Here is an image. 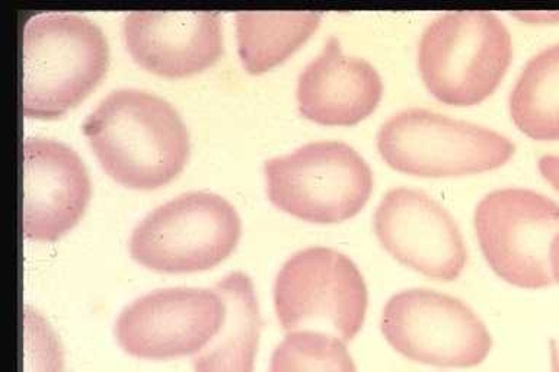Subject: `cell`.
<instances>
[{
	"label": "cell",
	"instance_id": "obj_1",
	"mask_svg": "<svg viewBox=\"0 0 559 372\" xmlns=\"http://www.w3.org/2000/svg\"><path fill=\"white\" fill-rule=\"evenodd\" d=\"M82 133L105 173L133 190L165 185L190 155V137L177 109L139 87L108 92L87 113Z\"/></svg>",
	"mask_w": 559,
	"mask_h": 372
},
{
	"label": "cell",
	"instance_id": "obj_2",
	"mask_svg": "<svg viewBox=\"0 0 559 372\" xmlns=\"http://www.w3.org/2000/svg\"><path fill=\"white\" fill-rule=\"evenodd\" d=\"M108 60L107 38L82 13H33L21 33V112L61 116L94 89Z\"/></svg>",
	"mask_w": 559,
	"mask_h": 372
},
{
	"label": "cell",
	"instance_id": "obj_3",
	"mask_svg": "<svg viewBox=\"0 0 559 372\" xmlns=\"http://www.w3.org/2000/svg\"><path fill=\"white\" fill-rule=\"evenodd\" d=\"M513 39L504 21L487 11L445 12L424 28L418 69L441 103L471 107L487 99L509 69Z\"/></svg>",
	"mask_w": 559,
	"mask_h": 372
},
{
	"label": "cell",
	"instance_id": "obj_4",
	"mask_svg": "<svg viewBox=\"0 0 559 372\" xmlns=\"http://www.w3.org/2000/svg\"><path fill=\"white\" fill-rule=\"evenodd\" d=\"M266 195L300 220L334 225L357 216L373 192V170L348 143L314 140L265 160Z\"/></svg>",
	"mask_w": 559,
	"mask_h": 372
},
{
	"label": "cell",
	"instance_id": "obj_5",
	"mask_svg": "<svg viewBox=\"0 0 559 372\" xmlns=\"http://www.w3.org/2000/svg\"><path fill=\"white\" fill-rule=\"evenodd\" d=\"M234 205L209 191H188L157 205L134 226L129 252L144 268L165 274L212 269L240 239Z\"/></svg>",
	"mask_w": 559,
	"mask_h": 372
},
{
	"label": "cell",
	"instance_id": "obj_6",
	"mask_svg": "<svg viewBox=\"0 0 559 372\" xmlns=\"http://www.w3.org/2000/svg\"><path fill=\"white\" fill-rule=\"evenodd\" d=\"M275 314L283 331H319L349 343L365 326L369 290L360 268L336 249L293 253L274 279Z\"/></svg>",
	"mask_w": 559,
	"mask_h": 372
},
{
	"label": "cell",
	"instance_id": "obj_7",
	"mask_svg": "<svg viewBox=\"0 0 559 372\" xmlns=\"http://www.w3.org/2000/svg\"><path fill=\"white\" fill-rule=\"evenodd\" d=\"M378 151L391 168L417 177H461L506 165L515 146L507 135L424 108H406L380 125Z\"/></svg>",
	"mask_w": 559,
	"mask_h": 372
},
{
	"label": "cell",
	"instance_id": "obj_8",
	"mask_svg": "<svg viewBox=\"0 0 559 372\" xmlns=\"http://www.w3.org/2000/svg\"><path fill=\"white\" fill-rule=\"evenodd\" d=\"M380 331L406 360L439 369H474L492 349V336L474 309L430 288L393 295L382 310Z\"/></svg>",
	"mask_w": 559,
	"mask_h": 372
},
{
	"label": "cell",
	"instance_id": "obj_9",
	"mask_svg": "<svg viewBox=\"0 0 559 372\" xmlns=\"http://www.w3.org/2000/svg\"><path fill=\"white\" fill-rule=\"evenodd\" d=\"M474 226L485 261L502 281L524 290L552 286L558 203L528 188H498L476 204Z\"/></svg>",
	"mask_w": 559,
	"mask_h": 372
},
{
	"label": "cell",
	"instance_id": "obj_10",
	"mask_svg": "<svg viewBox=\"0 0 559 372\" xmlns=\"http://www.w3.org/2000/svg\"><path fill=\"white\" fill-rule=\"evenodd\" d=\"M225 316V301L214 288H159L121 310L114 335L118 347L139 360H178L203 351Z\"/></svg>",
	"mask_w": 559,
	"mask_h": 372
},
{
	"label": "cell",
	"instance_id": "obj_11",
	"mask_svg": "<svg viewBox=\"0 0 559 372\" xmlns=\"http://www.w3.org/2000/svg\"><path fill=\"white\" fill-rule=\"evenodd\" d=\"M373 227L384 251L424 277L450 283L466 268L467 248L456 220L426 192L392 188L376 208Z\"/></svg>",
	"mask_w": 559,
	"mask_h": 372
},
{
	"label": "cell",
	"instance_id": "obj_12",
	"mask_svg": "<svg viewBox=\"0 0 559 372\" xmlns=\"http://www.w3.org/2000/svg\"><path fill=\"white\" fill-rule=\"evenodd\" d=\"M22 235L34 242H56L72 230L90 203L85 165L68 144L51 137L21 142Z\"/></svg>",
	"mask_w": 559,
	"mask_h": 372
},
{
	"label": "cell",
	"instance_id": "obj_13",
	"mask_svg": "<svg viewBox=\"0 0 559 372\" xmlns=\"http://www.w3.org/2000/svg\"><path fill=\"white\" fill-rule=\"evenodd\" d=\"M121 34L135 63L166 77L201 72L223 51L216 11H131L122 20Z\"/></svg>",
	"mask_w": 559,
	"mask_h": 372
},
{
	"label": "cell",
	"instance_id": "obj_14",
	"mask_svg": "<svg viewBox=\"0 0 559 372\" xmlns=\"http://www.w3.org/2000/svg\"><path fill=\"white\" fill-rule=\"evenodd\" d=\"M382 96L378 69L362 57L347 55L335 35L297 76V107L319 124H357L378 108Z\"/></svg>",
	"mask_w": 559,
	"mask_h": 372
},
{
	"label": "cell",
	"instance_id": "obj_15",
	"mask_svg": "<svg viewBox=\"0 0 559 372\" xmlns=\"http://www.w3.org/2000/svg\"><path fill=\"white\" fill-rule=\"evenodd\" d=\"M213 288L225 301V322L212 343L192 357L194 372H253L262 321L252 279L236 271Z\"/></svg>",
	"mask_w": 559,
	"mask_h": 372
},
{
	"label": "cell",
	"instance_id": "obj_16",
	"mask_svg": "<svg viewBox=\"0 0 559 372\" xmlns=\"http://www.w3.org/2000/svg\"><path fill=\"white\" fill-rule=\"evenodd\" d=\"M319 12H236V39L243 68L265 72L286 60L317 31Z\"/></svg>",
	"mask_w": 559,
	"mask_h": 372
},
{
	"label": "cell",
	"instance_id": "obj_17",
	"mask_svg": "<svg viewBox=\"0 0 559 372\" xmlns=\"http://www.w3.org/2000/svg\"><path fill=\"white\" fill-rule=\"evenodd\" d=\"M510 116L535 140H559V43L536 52L523 65L510 94Z\"/></svg>",
	"mask_w": 559,
	"mask_h": 372
},
{
	"label": "cell",
	"instance_id": "obj_18",
	"mask_svg": "<svg viewBox=\"0 0 559 372\" xmlns=\"http://www.w3.org/2000/svg\"><path fill=\"white\" fill-rule=\"evenodd\" d=\"M270 372H358L347 343L319 331L288 332L271 356Z\"/></svg>",
	"mask_w": 559,
	"mask_h": 372
},
{
	"label": "cell",
	"instance_id": "obj_19",
	"mask_svg": "<svg viewBox=\"0 0 559 372\" xmlns=\"http://www.w3.org/2000/svg\"><path fill=\"white\" fill-rule=\"evenodd\" d=\"M26 372H63V353L55 332L41 314L24 308Z\"/></svg>",
	"mask_w": 559,
	"mask_h": 372
},
{
	"label": "cell",
	"instance_id": "obj_20",
	"mask_svg": "<svg viewBox=\"0 0 559 372\" xmlns=\"http://www.w3.org/2000/svg\"><path fill=\"white\" fill-rule=\"evenodd\" d=\"M539 170L546 181L559 192V156H542L539 159Z\"/></svg>",
	"mask_w": 559,
	"mask_h": 372
},
{
	"label": "cell",
	"instance_id": "obj_21",
	"mask_svg": "<svg viewBox=\"0 0 559 372\" xmlns=\"http://www.w3.org/2000/svg\"><path fill=\"white\" fill-rule=\"evenodd\" d=\"M520 21H526L528 24H557L559 22V12H518L514 13Z\"/></svg>",
	"mask_w": 559,
	"mask_h": 372
},
{
	"label": "cell",
	"instance_id": "obj_22",
	"mask_svg": "<svg viewBox=\"0 0 559 372\" xmlns=\"http://www.w3.org/2000/svg\"><path fill=\"white\" fill-rule=\"evenodd\" d=\"M550 269H552L554 283L559 284V233L550 244Z\"/></svg>",
	"mask_w": 559,
	"mask_h": 372
},
{
	"label": "cell",
	"instance_id": "obj_23",
	"mask_svg": "<svg viewBox=\"0 0 559 372\" xmlns=\"http://www.w3.org/2000/svg\"><path fill=\"white\" fill-rule=\"evenodd\" d=\"M549 370L550 372H559V349L555 343L550 344Z\"/></svg>",
	"mask_w": 559,
	"mask_h": 372
}]
</instances>
